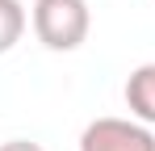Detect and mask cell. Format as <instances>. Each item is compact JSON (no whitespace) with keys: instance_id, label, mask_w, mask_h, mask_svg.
<instances>
[{"instance_id":"obj_5","label":"cell","mask_w":155,"mask_h":151,"mask_svg":"<svg viewBox=\"0 0 155 151\" xmlns=\"http://www.w3.org/2000/svg\"><path fill=\"white\" fill-rule=\"evenodd\" d=\"M0 151H42V147L29 139H8V143H0Z\"/></svg>"},{"instance_id":"obj_3","label":"cell","mask_w":155,"mask_h":151,"mask_svg":"<svg viewBox=\"0 0 155 151\" xmlns=\"http://www.w3.org/2000/svg\"><path fill=\"white\" fill-rule=\"evenodd\" d=\"M126 105L134 113V122L155 126V63H143L134 67L126 80Z\"/></svg>"},{"instance_id":"obj_2","label":"cell","mask_w":155,"mask_h":151,"mask_svg":"<svg viewBox=\"0 0 155 151\" xmlns=\"http://www.w3.org/2000/svg\"><path fill=\"white\" fill-rule=\"evenodd\" d=\"M80 151H155V134L134 118H97L84 126Z\"/></svg>"},{"instance_id":"obj_1","label":"cell","mask_w":155,"mask_h":151,"mask_svg":"<svg viewBox=\"0 0 155 151\" xmlns=\"http://www.w3.org/2000/svg\"><path fill=\"white\" fill-rule=\"evenodd\" d=\"M92 29L88 0H38L34 4V34L46 50H76Z\"/></svg>"},{"instance_id":"obj_4","label":"cell","mask_w":155,"mask_h":151,"mask_svg":"<svg viewBox=\"0 0 155 151\" xmlns=\"http://www.w3.org/2000/svg\"><path fill=\"white\" fill-rule=\"evenodd\" d=\"M21 34H25V8H21V0H0V55H8L17 46Z\"/></svg>"}]
</instances>
